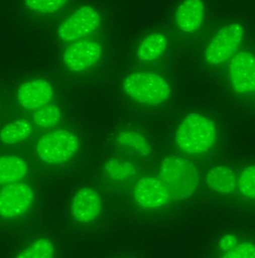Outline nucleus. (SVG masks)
I'll use <instances>...</instances> for the list:
<instances>
[{
	"mask_svg": "<svg viewBox=\"0 0 255 258\" xmlns=\"http://www.w3.org/2000/svg\"><path fill=\"white\" fill-rule=\"evenodd\" d=\"M159 178L168 188L172 199L183 201L195 194L200 184V172L188 159L165 156L159 166Z\"/></svg>",
	"mask_w": 255,
	"mask_h": 258,
	"instance_id": "2",
	"label": "nucleus"
},
{
	"mask_svg": "<svg viewBox=\"0 0 255 258\" xmlns=\"http://www.w3.org/2000/svg\"><path fill=\"white\" fill-rule=\"evenodd\" d=\"M244 27L238 22L222 27L212 38L205 50V59L208 63L217 66L233 57L242 42Z\"/></svg>",
	"mask_w": 255,
	"mask_h": 258,
	"instance_id": "6",
	"label": "nucleus"
},
{
	"mask_svg": "<svg viewBox=\"0 0 255 258\" xmlns=\"http://www.w3.org/2000/svg\"><path fill=\"white\" fill-rule=\"evenodd\" d=\"M105 175L113 181H125L131 179L137 173L134 163L121 158H110L104 164Z\"/></svg>",
	"mask_w": 255,
	"mask_h": 258,
	"instance_id": "18",
	"label": "nucleus"
},
{
	"mask_svg": "<svg viewBox=\"0 0 255 258\" xmlns=\"http://www.w3.org/2000/svg\"><path fill=\"white\" fill-rule=\"evenodd\" d=\"M122 88L131 100L146 106L164 103L171 93L168 82L152 72H136L128 75L123 81Z\"/></svg>",
	"mask_w": 255,
	"mask_h": 258,
	"instance_id": "3",
	"label": "nucleus"
},
{
	"mask_svg": "<svg viewBox=\"0 0 255 258\" xmlns=\"http://www.w3.org/2000/svg\"><path fill=\"white\" fill-rule=\"evenodd\" d=\"M132 196L135 204L145 211L163 209L172 200L164 182L159 177L153 175L140 177L133 186Z\"/></svg>",
	"mask_w": 255,
	"mask_h": 258,
	"instance_id": "8",
	"label": "nucleus"
},
{
	"mask_svg": "<svg viewBox=\"0 0 255 258\" xmlns=\"http://www.w3.org/2000/svg\"><path fill=\"white\" fill-rule=\"evenodd\" d=\"M116 142L121 147L134 151L139 156H148L151 153V146L147 139L134 130H124L116 137Z\"/></svg>",
	"mask_w": 255,
	"mask_h": 258,
	"instance_id": "19",
	"label": "nucleus"
},
{
	"mask_svg": "<svg viewBox=\"0 0 255 258\" xmlns=\"http://www.w3.org/2000/svg\"><path fill=\"white\" fill-rule=\"evenodd\" d=\"M167 47V39L161 33L146 35L137 47V57L143 62H151L160 57Z\"/></svg>",
	"mask_w": 255,
	"mask_h": 258,
	"instance_id": "16",
	"label": "nucleus"
},
{
	"mask_svg": "<svg viewBox=\"0 0 255 258\" xmlns=\"http://www.w3.org/2000/svg\"><path fill=\"white\" fill-rule=\"evenodd\" d=\"M32 133V125L27 119H18L6 124L0 130V141L13 145L26 140Z\"/></svg>",
	"mask_w": 255,
	"mask_h": 258,
	"instance_id": "17",
	"label": "nucleus"
},
{
	"mask_svg": "<svg viewBox=\"0 0 255 258\" xmlns=\"http://www.w3.org/2000/svg\"><path fill=\"white\" fill-rule=\"evenodd\" d=\"M61 118L60 109L54 104H48L34 111L32 120L35 126L39 128H50L55 126Z\"/></svg>",
	"mask_w": 255,
	"mask_h": 258,
	"instance_id": "21",
	"label": "nucleus"
},
{
	"mask_svg": "<svg viewBox=\"0 0 255 258\" xmlns=\"http://www.w3.org/2000/svg\"><path fill=\"white\" fill-rule=\"evenodd\" d=\"M35 199L33 187L24 181L3 185L0 188V217L14 220L24 215Z\"/></svg>",
	"mask_w": 255,
	"mask_h": 258,
	"instance_id": "7",
	"label": "nucleus"
},
{
	"mask_svg": "<svg viewBox=\"0 0 255 258\" xmlns=\"http://www.w3.org/2000/svg\"><path fill=\"white\" fill-rule=\"evenodd\" d=\"M221 258H255V244L249 241L242 242L234 249L225 252Z\"/></svg>",
	"mask_w": 255,
	"mask_h": 258,
	"instance_id": "24",
	"label": "nucleus"
},
{
	"mask_svg": "<svg viewBox=\"0 0 255 258\" xmlns=\"http://www.w3.org/2000/svg\"><path fill=\"white\" fill-rule=\"evenodd\" d=\"M204 2L202 0H183L176 8L174 20L177 27L185 32L197 31L204 19Z\"/></svg>",
	"mask_w": 255,
	"mask_h": 258,
	"instance_id": "13",
	"label": "nucleus"
},
{
	"mask_svg": "<svg viewBox=\"0 0 255 258\" xmlns=\"http://www.w3.org/2000/svg\"><path fill=\"white\" fill-rule=\"evenodd\" d=\"M101 20L97 9L90 5H84L63 19L57 28V36L63 42L73 43L97 30Z\"/></svg>",
	"mask_w": 255,
	"mask_h": 258,
	"instance_id": "5",
	"label": "nucleus"
},
{
	"mask_svg": "<svg viewBox=\"0 0 255 258\" xmlns=\"http://www.w3.org/2000/svg\"><path fill=\"white\" fill-rule=\"evenodd\" d=\"M79 137L72 131L57 129L42 135L36 143L39 159L49 165L63 164L79 151Z\"/></svg>",
	"mask_w": 255,
	"mask_h": 258,
	"instance_id": "4",
	"label": "nucleus"
},
{
	"mask_svg": "<svg viewBox=\"0 0 255 258\" xmlns=\"http://www.w3.org/2000/svg\"><path fill=\"white\" fill-rule=\"evenodd\" d=\"M102 51L100 43L94 40L80 39L66 48L62 54V61L71 72H85L100 60Z\"/></svg>",
	"mask_w": 255,
	"mask_h": 258,
	"instance_id": "10",
	"label": "nucleus"
},
{
	"mask_svg": "<svg viewBox=\"0 0 255 258\" xmlns=\"http://www.w3.org/2000/svg\"><path fill=\"white\" fill-rule=\"evenodd\" d=\"M217 128L208 117L190 113L178 125L175 132V143L184 153L202 155L207 153L215 144Z\"/></svg>",
	"mask_w": 255,
	"mask_h": 258,
	"instance_id": "1",
	"label": "nucleus"
},
{
	"mask_svg": "<svg viewBox=\"0 0 255 258\" xmlns=\"http://www.w3.org/2000/svg\"><path fill=\"white\" fill-rule=\"evenodd\" d=\"M19 105L28 111H36L48 104L53 98V88L44 79H33L19 86L16 93Z\"/></svg>",
	"mask_w": 255,
	"mask_h": 258,
	"instance_id": "12",
	"label": "nucleus"
},
{
	"mask_svg": "<svg viewBox=\"0 0 255 258\" xmlns=\"http://www.w3.org/2000/svg\"><path fill=\"white\" fill-rule=\"evenodd\" d=\"M238 188L245 198L255 200V164L242 169L238 177Z\"/></svg>",
	"mask_w": 255,
	"mask_h": 258,
	"instance_id": "22",
	"label": "nucleus"
},
{
	"mask_svg": "<svg viewBox=\"0 0 255 258\" xmlns=\"http://www.w3.org/2000/svg\"><path fill=\"white\" fill-rule=\"evenodd\" d=\"M229 81L241 95L255 92V55L246 50L237 52L229 62Z\"/></svg>",
	"mask_w": 255,
	"mask_h": 258,
	"instance_id": "9",
	"label": "nucleus"
},
{
	"mask_svg": "<svg viewBox=\"0 0 255 258\" xmlns=\"http://www.w3.org/2000/svg\"><path fill=\"white\" fill-rule=\"evenodd\" d=\"M69 0H24L27 8L39 14H52L60 10Z\"/></svg>",
	"mask_w": 255,
	"mask_h": 258,
	"instance_id": "23",
	"label": "nucleus"
},
{
	"mask_svg": "<svg viewBox=\"0 0 255 258\" xmlns=\"http://www.w3.org/2000/svg\"><path fill=\"white\" fill-rule=\"evenodd\" d=\"M103 210L100 194L89 186L79 188L71 201V215L81 224H90L95 221Z\"/></svg>",
	"mask_w": 255,
	"mask_h": 258,
	"instance_id": "11",
	"label": "nucleus"
},
{
	"mask_svg": "<svg viewBox=\"0 0 255 258\" xmlns=\"http://www.w3.org/2000/svg\"><path fill=\"white\" fill-rule=\"evenodd\" d=\"M237 242L238 239L234 234H226L220 239L219 247L222 251L228 252L237 246Z\"/></svg>",
	"mask_w": 255,
	"mask_h": 258,
	"instance_id": "25",
	"label": "nucleus"
},
{
	"mask_svg": "<svg viewBox=\"0 0 255 258\" xmlns=\"http://www.w3.org/2000/svg\"><path fill=\"white\" fill-rule=\"evenodd\" d=\"M55 249L52 241L40 237L32 241L15 258H54Z\"/></svg>",
	"mask_w": 255,
	"mask_h": 258,
	"instance_id": "20",
	"label": "nucleus"
},
{
	"mask_svg": "<svg viewBox=\"0 0 255 258\" xmlns=\"http://www.w3.org/2000/svg\"><path fill=\"white\" fill-rule=\"evenodd\" d=\"M206 183L213 191L228 196L238 187V177L231 167L216 165L207 172Z\"/></svg>",
	"mask_w": 255,
	"mask_h": 258,
	"instance_id": "14",
	"label": "nucleus"
},
{
	"mask_svg": "<svg viewBox=\"0 0 255 258\" xmlns=\"http://www.w3.org/2000/svg\"><path fill=\"white\" fill-rule=\"evenodd\" d=\"M28 173V164L17 155L0 156V185L21 181Z\"/></svg>",
	"mask_w": 255,
	"mask_h": 258,
	"instance_id": "15",
	"label": "nucleus"
}]
</instances>
